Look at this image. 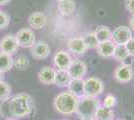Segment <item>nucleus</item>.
<instances>
[{
	"label": "nucleus",
	"instance_id": "nucleus-1",
	"mask_svg": "<svg viewBox=\"0 0 134 120\" xmlns=\"http://www.w3.org/2000/svg\"><path fill=\"white\" fill-rule=\"evenodd\" d=\"M8 107L13 118H25L31 114L33 99L27 93H19L8 99Z\"/></svg>",
	"mask_w": 134,
	"mask_h": 120
},
{
	"label": "nucleus",
	"instance_id": "nucleus-2",
	"mask_svg": "<svg viewBox=\"0 0 134 120\" xmlns=\"http://www.w3.org/2000/svg\"><path fill=\"white\" fill-rule=\"evenodd\" d=\"M79 98L74 96L69 91L61 92L57 94L53 101L54 109L62 115H71L76 112Z\"/></svg>",
	"mask_w": 134,
	"mask_h": 120
},
{
	"label": "nucleus",
	"instance_id": "nucleus-3",
	"mask_svg": "<svg viewBox=\"0 0 134 120\" xmlns=\"http://www.w3.org/2000/svg\"><path fill=\"white\" fill-rule=\"evenodd\" d=\"M100 106V101L97 97H90V96H83L79 98L78 105L76 109V114L79 119L84 118H94V114L97 108Z\"/></svg>",
	"mask_w": 134,
	"mask_h": 120
},
{
	"label": "nucleus",
	"instance_id": "nucleus-4",
	"mask_svg": "<svg viewBox=\"0 0 134 120\" xmlns=\"http://www.w3.org/2000/svg\"><path fill=\"white\" fill-rule=\"evenodd\" d=\"M85 95L90 97H98L104 91V83L98 77H88L84 80Z\"/></svg>",
	"mask_w": 134,
	"mask_h": 120
},
{
	"label": "nucleus",
	"instance_id": "nucleus-5",
	"mask_svg": "<svg viewBox=\"0 0 134 120\" xmlns=\"http://www.w3.org/2000/svg\"><path fill=\"white\" fill-rule=\"evenodd\" d=\"M132 37V30L128 26L121 25L112 31L111 41L116 45H125Z\"/></svg>",
	"mask_w": 134,
	"mask_h": 120
},
{
	"label": "nucleus",
	"instance_id": "nucleus-6",
	"mask_svg": "<svg viewBox=\"0 0 134 120\" xmlns=\"http://www.w3.org/2000/svg\"><path fill=\"white\" fill-rule=\"evenodd\" d=\"M15 37H16L18 44H19V47L30 48L36 42L35 33L31 28H22L18 30Z\"/></svg>",
	"mask_w": 134,
	"mask_h": 120
},
{
	"label": "nucleus",
	"instance_id": "nucleus-7",
	"mask_svg": "<svg viewBox=\"0 0 134 120\" xmlns=\"http://www.w3.org/2000/svg\"><path fill=\"white\" fill-rule=\"evenodd\" d=\"M114 79L119 83H127L134 76V70L130 64H121L114 70Z\"/></svg>",
	"mask_w": 134,
	"mask_h": 120
},
{
	"label": "nucleus",
	"instance_id": "nucleus-8",
	"mask_svg": "<svg viewBox=\"0 0 134 120\" xmlns=\"http://www.w3.org/2000/svg\"><path fill=\"white\" fill-rule=\"evenodd\" d=\"M51 48L45 41H37L34 43L32 47H30V54L34 59L43 60L50 55Z\"/></svg>",
	"mask_w": 134,
	"mask_h": 120
},
{
	"label": "nucleus",
	"instance_id": "nucleus-9",
	"mask_svg": "<svg viewBox=\"0 0 134 120\" xmlns=\"http://www.w3.org/2000/svg\"><path fill=\"white\" fill-rule=\"evenodd\" d=\"M71 63H72V58L69 52L59 50L55 53L53 58V64L57 70H68Z\"/></svg>",
	"mask_w": 134,
	"mask_h": 120
},
{
	"label": "nucleus",
	"instance_id": "nucleus-10",
	"mask_svg": "<svg viewBox=\"0 0 134 120\" xmlns=\"http://www.w3.org/2000/svg\"><path fill=\"white\" fill-rule=\"evenodd\" d=\"M67 71L69 72L72 79H83V77L87 73V66L83 61L74 59Z\"/></svg>",
	"mask_w": 134,
	"mask_h": 120
},
{
	"label": "nucleus",
	"instance_id": "nucleus-11",
	"mask_svg": "<svg viewBox=\"0 0 134 120\" xmlns=\"http://www.w3.org/2000/svg\"><path fill=\"white\" fill-rule=\"evenodd\" d=\"M19 44L17 42L15 35H5L0 39V51L8 54H13L18 50Z\"/></svg>",
	"mask_w": 134,
	"mask_h": 120
},
{
	"label": "nucleus",
	"instance_id": "nucleus-12",
	"mask_svg": "<svg viewBox=\"0 0 134 120\" xmlns=\"http://www.w3.org/2000/svg\"><path fill=\"white\" fill-rule=\"evenodd\" d=\"M29 26L32 29H42L47 24V16L41 11H35L28 18Z\"/></svg>",
	"mask_w": 134,
	"mask_h": 120
},
{
	"label": "nucleus",
	"instance_id": "nucleus-13",
	"mask_svg": "<svg viewBox=\"0 0 134 120\" xmlns=\"http://www.w3.org/2000/svg\"><path fill=\"white\" fill-rule=\"evenodd\" d=\"M67 47L69 51L77 55H82L88 50L82 37H74L69 39L67 42Z\"/></svg>",
	"mask_w": 134,
	"mask_h": 120
},
{
	"label": "nucleus",
	"instance_id": "nucleus-14",
	"mask_svg": "<svg viewBox=\"0 0 134 120\" xmlns=\"http://www.w3.org/2000/svg\"><path fill=\"white\" fill-rule=\"evenodd\" d=\"M55 73L56 70L54 68L49 67V66H44L40 69V71L38 72V79L44 85L54 84Z\"/></svg>",
	"mask_w": 134,
	"mask_h": 120
},
{
	"label": "nucleus",
	"instance_id": "nucleus-15",
	"mask_svg": "<svg viewBox=\"0 0 134 120\" xmlns=\"http://www.w3.org/2000/svg\"><path fill=\"white\" fill-rule=\"evenodd\" d=\"M116 44L112 41H106V42H101L96 47V51L98 55L103 58H110L113 57V53L115 49Z\"/></svg>",
	"mask_w": 134,
	"mask_h": 120
},
{
	"label": "nucleus",
	"instance_id": "nucleus-16",
	"mask_svg": "<svg viewBox=\"0 0 134 120\" xmlns=\"http://www.w3.org/2000/svg\"><path fill=\"white\" fill-rule=\"evenodd\" d=\"M68 87V91L72 93L77 98L85 96V89H84V79H71Z\"/></svg>",
	"mask_w": 134,
	"mask_h": 120
},
{
	"label": "nucleus",
	"instance_id": "nucleus-17",
	"mask_svg": "<svg viewBox=\"0 0 134 120\" xmlns=\"http://www.w3.org/2000/svg\"><path fill=\"white\" fill-rule=\"evenodd\" d=\"M14 67V59L11 54L0 51V72L5 73Z\"/></svg>",
	"mask_w": 134,
	"mask_h": 120
},
{
	"label": "nucleus",
	"instance_id": "nucleus-18",
	"mask_svg": "<svg viewBox=\"0 0 134 120\" xmlns=\"http://www.w3.org/2000/svg\"><path fill=\"white\" fill-rule=\"evenodd\" d=\"M71 76L67 70H56L54 84L58 87H66L71 81Z\"/></svg>",
	"mask_w": 134,
	"mask_h": 120
},
{
	"label": "nucleus",
	"instance_id": "nucleus-19",
	"mask_svg": "<svg viewBox=\"0 0 134 120\" xmlns=\"http://www.w3.org/2000/svg\"><path fill=\"white\" fill-rule=\"evenodd\" d=\"M76 9V3L74 0H63L58 2V10L64 16L71 15Z\"/></svg>",
	"mask_w": 134,
	"mask_h": 120
},
{
	"label": "nucleus",
	"instance_id": "nucleus-20",
	"mask_svg": "<svg viewBox=\"0 0 134 120\" xmlns=\"http://www.w3.org/2000/svg\"><path fill=\"white\" fill-rule=\"evenodd\" d=\"M94 33L96 35V38H97L99 43H101V42H106V41H111L112 31L107 26H103V25L98 26L97 28L95 29Z\"/></svg>",
	"mask_w": 134,
	"mask_h": 120
},
{
	"label": "nucleus",
	"instance_id": "nucleus-21",
	"mask_svg": "<svg viewBox=\"0 0 134 120\" xmlns=\"http://www.w3.org/2000/svg\"><path fill=\"white\" fill-rule=\"evenodd\" d=\"M95 120H114V111L111 108L100 105L94 114Z\"/></svg>",
	"mask_w": 134,
	"mask_h": 120
},
{
	"label": "nucleus",
	"instance_id": "nucleus-22",
	"mask_svg": "<svg viewBox=\"0 0 134 120\" xmlns=\"http://www.w3.org/2000/svg\"><path fill=\"white\" fill-rule=\"evenodd\" d=\"M129 57V53L125 45H116L113 53V58L118 61H124Z\"/></svg>",
	"mask_w": 134,
	"mask_h": 120
},
{
	"label": "nucleus",
	"instance_id": "nucleus-23",
	"mask_svg": "<svg viewBox=\"0 0 134 120\" xmlns=\"http://www.w3.org/2000/svg\"><path fill=\"white\" fill-rule=\"evenodd\" d=\"M83 40L85 42V44L87 46L88 49H93V48H96L97 45L99 44L98 40L96 38V35H95L94 31L93 32H88V33H85L83 35Z\"/></svg>",
	"mask_w": 134,
	"mask_h": 120
},
{
	"label": "nucleus",
	"instance_id": "nucleus-24",
	"mask_svg": "<svg viewBox=\"0 0 134 120\" xmlns=\"http://www.w3.org/2000/svg\"><path fill=\"white\" fill-rule=\"evenodd\" d=\"M11 95V87L6 81H0V102L8 100Z\"/></svg>",
	"mask_w": 134,
	"mask_h": 120
},
{
	"label": "nucleus",
	"instance_id": "nucleus-25",
	"mask_svg": "<svg viewBox=\"0 0 134 120\" xmlns=\"http://www.w3.org/2000/svg\"><path fill=\"white\" fill-rule=\"evenodd\" d=\"M14 67L19 70H26L29 67V59L25 55H20L16 58V60H14Z\"/></svg>",
	"mask_w": 134,
	"mask_h": 120
},
{
	"label": "nucleus",
	"instance_id": "nucleus-26",
	"mask_svg": "<svg viewBox=\"0 0 134 120\" xmlns=\"http://www.w3.org/2000/svg\"><path fill=\"white\" fill-rule=\"evenodd\" d=\"M0 114L2 115L3 118H5L7 120H13V116L10 113V110L8 107V100L2 101L1 105H0Z\"/></svg>",
	"mask_w": 134,
	"mask_h": 120
},
{
	"label": "nucleus",
	"instance_id": "nucleus-27",
	"mask_svg": "<svg viewBox=\"0 0 134 120\" xmlns=\"http://www.w3.org/2000/svg\"><path fill=\"white\" fill-rule=\"evenodd\" d=\"M115 104H116V97H115L114 95H112V94L106 95V96L104 97V99H103V103H102V105H103L104 107L111 108V109L115 106Z\"/></svg>",
	"mask_w": 134,
	"mask_h": 120
},
{
	"label": "nucleus",
	"instance_id": "nucleus-28",
	"mask_svg": "<svg viewBox=\"0 0 134 120\" xmlns=\"http://www.w3.org/2000/svg\"><path fill=\"white\" fill-rule=\"evenodd\" d=\"M9 22H10V18L8 14L0 10V29H5L9 25Z\"/></svg>",
	"mask_w": 134,
	"mask_h": 120
},
{
	"label": "nucleus",
	"instance_id": "nucleus-29",
	"mask_svg": "<svg viewBox=\"0 0 134 120\" xmlns=\"http://www.w3.org/2000/svg\"><path fill=\"white\" fill-rule=\"evenodd\" d=\"M126 49L129 53V56H134V37H132L128 42L125 44Z\"/></svg>",
	"mask_w": 134,
	"mask_h": 120
},
{
	"label": "nucleus",
	"instance_id": "nucleus-30",
	"mask_svg": "<svg viewBox=\"0 0 134 120\" xmlns=\"http://www.w3.org/2000/svg\"><path fill=\"white\" fill-rule=\"evenodd\" d=\"M125 7L132 15L134 14V0H125Z\"/></svg>",
	"mask_w": 134,
	"mask_h": 120
},
{
	"label": "nucleus",
	"instance_id": "nucleus-31",
	"mask_svg": "<svg viewBox=\"0 0 134 120\" xmlns=\"http://www.w3.org/2000/svg\"><path fill=\"white\" fill-rule=\"evenodd\" d=\"M129 28L134 31V14L129 19Z\"/></svg>",
	"mask_w": 134,
	"mask_h": 120
},
{
	"label": "nucleus",
	"instance_id": "nucleus-32",
	"mask_svg": "<svg viewBox=\"0 0 134 120\" xmlns=\"http://www.w3.org/2000/svg\"><path fill=\"white\" fill-rule=\"evenodd\" d=\"M10 1H11V0H0V6L6 5V4H8Z\"/></svg>",
	"mask_w": 134,
	"mask_h": 120
},
{
	"label": "nucleus",
	"instance_id": "nucleus-33",
	"mask_svg": "<svg viewBox=\"0 0 134 120\" xmlns=\"http://www.w3.org/2000/svg\"><path fill=\"white\" fill-rule=\"evenodd\" d=\"M3 80H4V73L0 72V81H3Z\"/></svg>",
	"mask_w": 134,
	"mask_h": 120
},
{
	"label": "nucleus",
	"instance_id": "nucleus-34",
	"mask_svg": "<svg viewBox=\"0 0 134 120\" xmlns=\"http://www.w3.org/2000/svg\"><path fill=\"white\" fill-rule=\"evenodd\" d=\"M79 120H95L94 118H84V119H79Z\"/></svg>",
	"mask_w": 134,
	"mask_h": 120
},
{
	"label": "nucleus",
	"instance_id": "nucleus-35",
	"mask_svg": "<svg viewBox=\"0 0 134 120\" xmlns=\"http://www.w3.org/2000/svg\"><path fill=\"white\" fill-rule=\"evenodd\" d=\"M55 1H57V2H61V1H63V0H55Z\"/></svg>",
	"mask_w": 134,
	"mask_h": 120
},
{
	"label": "nucleus",
	"instance_id": "nucleus-36",
	"mask_svg": "<svg viewBox=\"0 0 134 120\" xmlns=\"http://www.w3.org/2000/svg\"><path fill=\"white\" fill-rule=\"evenodd\" d=\"M114 120H124V119H114Z\"/></svg>",
	"mask_w": 134,
	"mask_h": 120
},
{
	"label": "nucleus",
	"instance_id": "nucleus-37",
	"mask_svg": "<svg viewBox=\"0 0 134 120\" xmlns=\"http://www.w3.org/2000/svg\"><path fill=\"white\" fill-rule=\"evenodd\" d=\"M64 120H68V119H64Z\"/></svg>",
	"mask_w": 134,
	"mask_h": 120
}]
</instances>
